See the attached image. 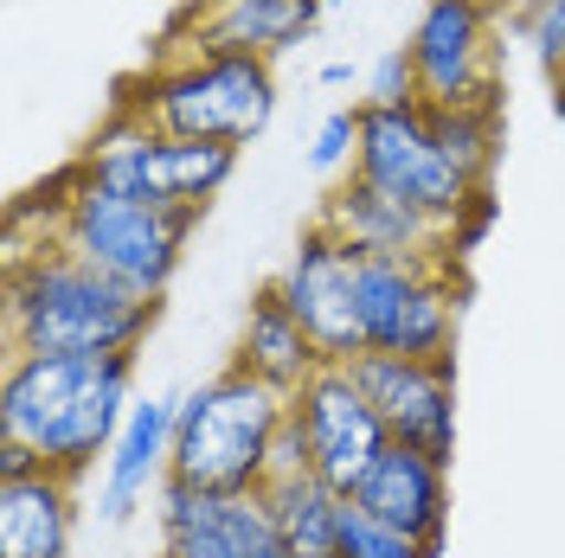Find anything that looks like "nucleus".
<instances>
[{
  "instance_id": "aec40b11",
  "label": "nucleus",
  "mask_w": 565,
  "mask_h": 558,
  "mask_svg": "<svg viewBox=\"0 0 565 558\" xmlns=\"http://www.w3.org/2000/svg\"><path fill=\"white\" fill-rule=\"evenodd\" d=\"M264 501H270V521H277L289 558H334L341 514H348V494L341 489H328L321 475H282V482L264 489Z\"/></svg>"
},
{
  "instance_id": "0eeeda50",
  "label": "nucleus",
  "mask_w": 565,
  "mask_h": 558,
  "mask_svg": "<svg viewBox=\"0 0 565 558\" xmlns=\"http://www.w3.org/2000/svg\"><path fill=\"white\" fill-rule=\"evenodd\" d=\"M353 116H360L353 174L373 180L380 193L418 206L424 218H437V225H450V232H462V225L494 200V186L476 193V186L444 161V148H437V136H430V122H424V104H398V109L353 104Z\"/></svg>"
},
{
  "instance_id": "f257e3e1",
  "label": "nucleus",
  "mask_w": 565,
  "mask_h": 558,
  "mask_svg": "<svg viewBox=\"0 0 565 558\" xmlns=\"http://www.w3.org/2000/svg\"><path fill=\"white\" fill-rule=\"evenodd\" d=\"M154 321H161V302L122 289L84 257H71L52 232L13 218L7 289H0L7 353H141Z\"/></svg>"
},
{
  "instance_id": "2eb2a0df",
  "label": "nucleus",
  "mask_w": 565,
  "mask_h": 558,
  "mask_svg": "<svg viewBox=\"0 0 565 558\" xmlns=\"http://www.w3.org/2000/svg\"><path fill=\"white\" fill-rule=\"evenodd\" d=\"M348 501L380 526H398L405 539H424V546H444V533H450V469L405 450V443H386L380 462L348 489Z\"/></svg>"
},
{
  "instance_id": "f3484780",
  "label": "nucleus",
  "mask_w": 565,
  "mask_h": 558,
  "mask_svg": "<svg viewBox=\"0 0 565 558\" xmlns=\"http://www.w3.org/2000/svg\"><path fill=\"white\" fill-rule=\"evenodd\" d=\"M174 418H180V391H154L129 405V423L116 437V450L104 462V489H97V514L109 526H122L136 514L148 489L168 482V455H174Z\"/></svg>"
},
{
  "instance_id": "dca6fc26",
  "label": "nucleus",
  "mask_w": 565,
  "mask_h": 558,
  "mask_svg": "<svg viewBox=\"0 0 565 558\" xmlns=\"http://www.w3.org/2000/svg\"><path fill=\"white\" fill-rule=\"evenodd\" d=\"M328 13V0H218V7H186L168 39L180 45H206V52H257V58H289L296 45H309Z\"/></svg>"
},
{
  "instance_id": "a211bd4d",
  "label": "nucleus",
  "mask_w": 565,
  "mask_h": 558,
  "mask_svg": "<svg viewBox=\"0 0 565 558\" xmlns=\"http://www.w3.org/2000/svg\"><path fill=\"white\" fill-rule=\"evenodd\" d=\"M232 366H238V373H250V379H264L270 391H282V398H296V391H302V385L328 366V360H321V347L309 341V328L289 314V302L277 296V282H264V289L245 302Z\"/></svg>"
},
{
  "instance_id": "ddd939ff",
  "label": "nucleus",
  "mask_w": 565,
  "mask_h": 558,
  "mask_svg": "<svg viewBox=\"0 0 565 558\" xmlns=\"http://www.w3.org/2000/svg\"><path fill=\"white\" fill-rule=\"evenodd\" d=\"M161 558H289L264 494H200L186 482L154 489Z\"/></svg>"
},
{
  "instance_id": "393cba45",
  "label": "nucleus",
  "mask_w": 565,
  "mask_h": 558,
  "mask_svg": "<svg viewBox=\"0 0 565 558\" xmlns=\"http://www.w3.org/2000/svg\"><path fill=\"white\" fill-rule=\"evenodd\" d=\"M353 141H360V116H353V109H334V116L316 129L309 168H316V174H341V168H353Z\"/></svg>"
},
{
  "instance_id": "6e6552de",
  "label": "nucleus",
  "mask_w": 565,
  "mask_h": 558,
  "mask_svg": "<svg viewBox=\"0 0 565 558\" xmlns=\"http://www.w3.org/2000/svg\"><path fill=\"white\" fill-rule=\"evenodd\" d=\"M457 321H462V264L360 257V334H366V353H398V360L457 353Z\"/></svg>"
},
{
  "instance_id": "412c9836",
  "label": "nucleus",
  "mask_w": 565,
  "mask_h": 558,
  "mask_svg": "<svg viewBox=\"0 0 565 558\" xmlns=\"http://www.w3.org/2000/svg\"><path fill=\"white\" fill-rule=\"evenodd\" d=\"M424 122L444 148V161L476 193H489L494 168H501V104H424Z\"/></svg>"
},
{
  "instance_id": "7ed1b4c3",
  "label": "nucleus",
  "mask_w": 565,
  "mask_h": 558,
  "mask_svg": "<svg viewBox=\"0 0 565 558\" xmlns=\"http://www.w3.org/2000/svg\"><path fill=\"white\" fill-rule=\"evenodd\" d=\"M13 212L39 218V232H52L71 257H84L90 270L116 277L148 302H168L180 264H186V245L206 218V206H148V200L84 180L77 168H65L52 186H39Z\"/></svg>"
},
{
  "instance_id": "c756f323",
  "label": "nucleus",
  "mask_w": 565,
  "mask_h": 558,
  "mask_svg": "<svg viewBox=\"0 0 565 558\" xmlns=\"http://www.w3.org/2000/svg\"><path fill=\"white\" fill-rule=\"evenodd\" d=\"M559 90H565V84H559Z\"/></svg>"
},
{
  "instance_id": "1a4fd4ad",
  "label": "nucleus",
  "mask_w": 565,
  "mask_h": 558,
  "mask_svg": "<svg viewBox=\"0 0 565 558\" xmlns=\"http://www.w3.org/2000/svg\"><path fill=\"white\" fill-rule=\"evenodd\" d=\"M501 7L494 0H424L405 33L418 104H501Z\"/></svg>"
},
{
  "instance_id": "a878e982",
  "label": "nucleus",
  "mask_w": 565,
  "mask_h": 558,
  "mask_svg": "<svg viewBox=\"0 0 565 558\" xmlns=\"http://www.w3.org/2000/svg\"><path fill=\"white\" fill-rule=\"evenodd\" d=\"M282 475H309V437L296 418H282L277 443H270V482H282Z\"/></svg>"
},
{
  "instance_id": "4be33fe9",
  "label": "nucleus",
  "mask_w": 565,
  "mask_h": 558,
  "mask_svg": "<svg viewBox=\"0 0 565 558\" xmlns=\"http://www.w3.org/2000/svg\"><path fill=\"white\" fill-rule=\"evenodd\" d=\"M334 558H444V546H424V539H405L398 526H380L373 514H360L348 501L341 514V546Z\"/></svg>"
},
{
  "instance_id": "c85d7f7f",
  "label": "nucleus",
  "mask_w": 565,
  "mask_h": 558,
  "mask_svg": "<svg viewBox=\"0 0 565 558\" xmlns=\"http://www.w3.org/2000/svg\"><path fill=\"white\" fill-rule=\"evenodd\" d=\"M200 7H218V0H200Z\"/></svg>"
},
{
  "instance_id": "6ab92c4d",
  "label": "nucleus",
  "mask_w": 565,
  "mask_h": 558,
  "mask_svg": "<svg viewBox=\"0 0 565 558\" xmlns=\"http://www.w3.org/2000/svg\"><path fill=\"white\" fill-rule=\"evenodd\" d=\"M77 539V482L20 475L0 482V558H71Z\"/></svg>"
},
{
  "instance_id": "5701e85b",
  "label": "nucleus",
  "mask_w": 565,
  "mask_h": 558,
  "mask_svg": "<svg viewBox=\"0 0 565 558\" xmlns=\"http://www.w3.org/2000/svg\"><path fill=\"white\" fill-rule=\"evenodd\" d=\"M501 26L521 39V45H533V58H540V71H546L553 84H565V0H546V7L514 13V20H501Z\"/></svg>"
},
{
  "instance_id": "f03ea898",
  "label": "nucleus",
  "mask_w": 565,
  "mask_h": 558,
  "mask_svg": "<svg viewBox=\"0 0 565 558\" xmlns=\"http://www.w3.org/2000/svg\"><path fill=\"white\" fill-rule=\"evenodd\" d=\"M136 405V353H7L0 443L33 450L52 475L84 482L109 462Z\"/></svg>"
},
{
  "instance_id": "20e7f679",
  "label": "nucleus",
  "mask_w": 565,
  "mask_h": 558,
  "mask_svg": "<svg viewBox=\"0 0 565 558\" xmlns=\"http://www.w3.org/2000/svg\"><path fill=\"white\" fill-rule=\"evenodd\" d=\"M116 109L180 141L250 148L277 116V65L257 52H206V45L161 39L154 65L116 90Z\"/></svg>"
},
{
  "instance_id": "423d86ee",
  "label": "nucleus",
  "mask_w": 565,
  "mask_h": 558,
  "mask_svg": "<svg viewBox=\"0 0 565 558\" xmlns=\"http://www.w3.org/2000/svg\"><path fill=\"white\" fill-rule=\"evenodd\" d=\"M71 168L84 180H97V186L148 200V206H212L225 193V180L238 174V148L180 141L168 129H154V122H141V116L109 104L104 129L77 148Z\"/></svg>"
},
{
  "instance_id": "bb28decb",
  "label": "nucleus",
  "mask_w": 565,
  "mask_h": 558,
  "mask_svg": "<svg viewBox=\"0 0 565 558\" xmlns=\"http://www.w3.org/2000/svg\"><path fill=\"white\" fill-rule=\"evenodd\" d=\"M353 77H360V71H353L348 58H334V65H321V84H328V90H341V84H353Z\"/></svg>"
},
{
  "instance_id": "39448f33",
  "label": "nucleus",
  "mask_w": 565,
  "mask_h": 558,
  "mask_svg": "<svg viewBox=\"0 0 565 558\" xmlns=\"http://www.w3.org/2000/svg\"><path fill=\"white\" fill-rule=\"evenodd\" d=\"M282 418H289L282 391H270L238 366H218L212 379L180 391L168 482H186L200 494H264Z\"/></svg>"
},
{
  "instance_id": "4468645a",
  "label": "nucleus",
  "mask_w": 565,
  "mask_h": 558,
  "mask_svg": "<svg viewBox=\"0 0 565 558\" xmlns=\"http://www.w3.org/2000/svg\"><path fill=\"white\" fill-rule=\"evenodd\" d=\"M316 218L334 232V238H348L360 257H405V264H462V245L450 225H437V218H424L418 206H405V200H392L380 193L373 180L348 174L328 186V200L316 206Z\"/></svg>"
},
{
  "instance_id": "9d476101",
  "label": "nucleus",
  "mask_w": 565,
  "mask_h": 558,
  "mask_svg": "<svg viewBox=\"0 0 565 558\" xmlns=\"http://www.w3.org/2000/svg\"><path fill=\"white\" fill-rule=\"evenodd\" d=\"M270 282L289 302V314L309 328V341L321 347L328 366L366 360V334H360V250L348 238H334L321 218H309L296 250H289V264Z\"/></svg>"
},
{
  "instance_id": "cd10ccee",
  "label": "nucleus",
  "mask_w": 565,
  "mask_h": 558,
  "mask_svg": "<svg viewBox=\"0 0 565 558\" xmlns=\"http://www.w3.org/2000/svg\"><path fill=\"white\" fill-rule=\"evenodd\" d=\"M328 7H348V0H328Z\"/></svg>"
},
{
  "instance_id": "b1692460",
  "label": "nucleus",
  "mask_w": 565,
  "mask_h": 558,
  "mask_svg": "<svg viewBox=\"0 0 565 558\" xmlns=\"http://www.w3.org/2000/svg\"><path fill=\"white\" fill-rule=\"evenodd\" d=\"M360 104H418V71H412V58H405V45H392V52H380L373 58V71H366V97Z\"/></svg>"
},
{
  "instance_id": "9b49d317",
  "label": "nucleus",
  "mask_w": 565,
  "mask_h": 558,
  "mask_svg": "<svg viewBox=\"0 0 565 558\" xmlns=\"http://www.w3.org/2000/svg\"><path fill=\"white\" fill-rule=\"evenodd\" d=\"M353 379L366 385L392 443L430 455L444 469L457 462V353H437V360L366 353V360H353Z\"/></svg>"
},
{
  "instance_id": "f8f14e48",
  "label": "nucleus",
  "mask_w": 565,
  "mask_h": 558,
  "mask_svg": "<svg viewBox=\"0 0 565 558\" xmlns=\"http://www.w3.org/2000/svg\"><path fill=\"white\" fill-rule=\"evenodd\" d=\"M289 418L309 437V475L348 494L386 450V418L373 411L366 385L353 379V366H321L316 379L289 398Z\"/></svg>"
}]
</instances>
